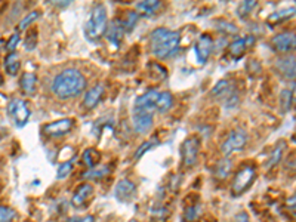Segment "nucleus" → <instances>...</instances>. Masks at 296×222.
Masks as SVG:
<instances>
[{
  "instance_id": "nucleus-39",
  "label": "nucleus",
  "mask_w": 296,
  "mask_h": 222,
  "mask_svg": "<svg viewBox=\"0 0 296 222\" xmlns=\"http://www.w3.org/2000/svg\"><path fill=\"white\" fill-rule=\"evenodd\" d=\"M287 209H289V212L296 218V194L295 196H292V197L287 200Z\"/></svg>"
},
{
  "instance_id": "nucleus-45",
  "label": "nucleus",
  "mask_w": 296,
  "mask_h": 222,
  "mask_svg": "<svg viewBox=\"0 0 296 222\" xmlns=\"http://www.w3.org/2000/svg\"><path fill=\"white\" fill-rule=\"evenodd\" d=\"M3 85V77H2V74H0V86Z\"/></svg>"
},
{
  "instance_id": "nucleus-14",
  "label": "nucleus",
  "mask_w": 296,
  "mask_h": 222,
  "mask_svg": "<svg viewBox=\"0 0 296 222\" xmlns=\"http://www.w3.org/2000/svg\"><path fill=\"white\" fill-rule=\"evenodd\" d=\"M158 95H160V92L156 91V89L142 94V95H140L137 99H135L133 110H144L154 113V111H156V102Z\"/></svg>"
},
{
  "instance_id": "nucleus-30",
  "label": "nucleus",
  "mask_w": 296,
  "mask_h": 222,
  "mask_svg": "<svg viewBox=\"0 0 296 222\" xmlns=\"http://www.w3.org/2000/svg\"><path fill=\"white\" fill-rule=\"evenodd\" d=\"M157 145V140L156 138H153V140H150V141H144V143L141 144L140 147L137 148V151H135V154H133V159L138 160L141 159L144 154H147L151 148H154Z\"/></svg>"
},
{
  "instance_id": "nucleus-4",
  "label": "nucleus",
  "mask_w": 296,
  "mask_h": 222,
  "mask_svg": "<svg viewBox=\"0 0 296 222\" xmlns=\"http://www.w3.org/2000/svg\"><path fill=\"white\" fill-rule=\"evenodd\" d=\"M255 179H256V169L250 164L241 166L234 175L233 182H231V194L240 196L246 192L255 182Z\"/></svg>"
},
{
  "instance_id": "nucleus-24",
  "label": "nucleus",
  "mask_w": 296,
  "mask_h": 222,
  "mask_svg": "<svg viewBox=\"0 0 296 222\" xmlns=\"http://www.w3.org/2000/svg\"><path fill=\"white\" fill-rule=\"evenodd\" d=\"M162 3L158 0H144L137 5V12H140L142 15H153L160 9Z\"/></svg>"
},
{
  "instance_id": "nucleus-42",
  "label": "nucleus",
  "mask_w": 296,
  "mask_h": 222,
  "mask_svg": "<svg viewBox=\"0 0 296 222\" xmlns=\"http://www.w3.org/2000/svg\"><path fill=\"white\" fill-rule=\"evenodd\" d=\"M80 222H95L94 216H86V218H82Z\"/></svg>"
},
{
  "instance_id": "nucleus-29",
  "label": "nucleus",
  "mask_w": 296,
  "mask_h": 222,
  "mask_svg": "<svg viewBox=\"0 0 296 222\" xmlns=\"http://www.w3.org/2000/svg\"><path fill=\"white\" fill-rule=\"evenodd\" d=\"M107 174H109V168L107 166H96L94 169H89L86 174H83V178L85 179H101Z\"/></svg>"
},
{
  "instance_id": "nucleus-3",
  "label": "nucleus",
  "mask_w": 296,
  "mask_h": 222,
  "mask_svg": "<svg viewBox=\"0 0 296 222\" xmlns=\"http://www.w3.org/2000/svg\"><path fill=\"white\" fill-rule=\"evenodd\" d=\"M107 29H109L107 9L104 5L96 3L91 11V15L88 18L86 24H85V36L88 40L95 42L107 33Z\"/></svg>"
},
{
  "instance_id": "nucleus-44",
  "label": "nucleus",
  "mask_w": 296,
  "mask_h": 222,
  "mask_svg": "<svg viewBox=\"0 0 296 222\" xmlns=\"http://www.w3.org/2000/svg\"><path fill=\"white\" fill-rule=\"evenodd\" d=\"M67 222H80V219L78 218H70Z\"/></svg>"
},
{
  "instance_id": "nucleus-6",
  "label": "nucleus",
  "mask_w": 296,
  "mask_h": 222,
  "mask_svg": "<svg viewBox=\"0 0 296 222\" xmlns=\"http://www.w3.org/2000/svg\"><path fill=\"white\" fill-rule=\"evenodd\" d=\"M246 144H248V133L243 129H235L227 136V140L222 143L221 151L225 156H230V154H233L235 151L243 150L246 147Z\"/></svg>"
},
{
  "instance_id": "nucleus-20",
  "label": "nucleus",
  "mask_w": 296,
  "mask_h": 222,
  "mask_svg": "<svg viewBox=\"0 0 296 222\" xmlns=\"http://www.w3.org/2000/svg\"><path fill=\"white\" fill-rule=\"evenodd\" d=\"M36 85H37V77H36V74H34V73H30V71L24 73V74L21 76V79H19L21 91H22L24 94H27V95L34 94V91H36Z\"/></svg>"
},
{
  "instance_id": "nucleus-37",
  "label": "nucleus",
  "mask_w": 296,
  "mask_h": 222,
  "mask_svg": "<svg viewBox=\"0 0 296 222\" xmlns=\"http://www.w3.org/2000/svg\"><path fill=\"white\" fill-rule=\"evenodd\" d=\"M280 104H281V108L286 111L290 108V105H292V92L290 91H283L280 94Z\"/></svg>"
},
{
  "instance_id": "nucleus-1",
  "label": "nucleus",
  "mask_w": 296,
  "mask_h": 222,
  "mask_svg": "<svg viewBox=\"0 0 296 222\" xmlns=\"http://www.w3.org/2000/svg\"><path fill=\"white\" fill-rule=\"evenodd\" d=\"M88 80L76 70V68H65L64 71L58 73L52 80V92L60 99H70L83 94L86 89Z\"/></svg>"
},
{
  "instance_id": "nucleus-16",
  "label": "nucleus",
  "mask_w": 296,
  "mask_h": 222,
  "mask_svg": "<svg viewBox=\"0 0 296 222\" xmlns=\"http://www.w3.org/2000/svg\"><path fill=\"white\" fill-rule=\"evenodd\" d=\"M102 95H104V86H102L101 83H96V85H94V86L85 94L83 105H85L88 110L94 108V107L98 105V102L101 101Z\"/></svg>"
},
{
  "instance_id": "nucleus-25",
  "label": "nucleus",
  "mask_w": 296,
  "mask_h": 222,
  "mask_svg": "<svg viewBox=\"0 0 296 222\" xmlns=\"http://www.w3.org/2000/svg\"><path fill=\"white\" fill-rule=\"evenodd\" d=\"M82 160H83V163H85L89 169H94V168L98 166V163H99V160H101V154H99V151L95 150V148H88V150L83 151Z\"/></svg>"
},
{
  "instance_id": "nucleus-35",
  "label": "nucleus",
  "mask_w": 296,
  "mask_h": 222,
  "mask_svg": "<svg viewBox=\"0 0 296 222\" xmlns=\"http://www.w3.org/2000/svg\"><path fill=\"white\" fill-rule=\"evenodd\" d=\"M16 218V212L14 209L6 206H0V222H12Z\"/></svg>"
},
{
  "instance_id": "nucleus-22",
  "label": "nucleus",
  "mask_w": 296,
  "mask_h": 222,
  "mask_svg": "<svg viewBox=\"0 0 296 222\" xmlns=\"http://www.w3.org/2000/svg\"><path fill=\"white\" fill-rule=\"evenodd\" d=\"M284 148H286V144H284V141H280V143L274 147V150L271 151L270 157H268L266 163H265V169H271V168H274V166H277V164H279V161H280L281 157H283Z\"/></svg>"
},
{
  "instance_id": "nucleus-41",
  "label": "nucleus",
  "mask_w": 296,
  "mask_h": 222,
  "mask_svg": "<svg viewBox=\"0 0 296 222\" xmlns=\"http://www.w3.org/2000/svg\"><path fill=\"white\" fill-rule=\"evenodd\" d=\"M235 222H250L248 213H246V212H240V213H237V215H235Z\"/></svg>"
},
{
  "instance_id": "nucleus-19",
  "label": "nucleus",
  "mask_w": 296,
  "mask_h": 222,
  "mask_svg": "<svg viewBox=\"0 0 296 222\" xmlns=\"http://www.w3.org/2000/svg\"><path fill=\"white\" fill-rule=\"evenodd\" d=\"M234 91V86L233 83L230 81V80H219L218 83L213 86V89H212V92H210V95L213 96V98H218V99H227L228 96L233 94Z\"/></svg>"
},
{
  "instance_id": "nucleus-8",
  "label": "nucleus",
  "mask_w": 296,
  "mask_h": 222,
  "mask_svg": "<svg viewBox=\"0 0 296 222\" xmlns=\"http://www.w3.org/2000/svg\"><path fill=\"white\" fill-rule=\"evenodd\" d=\"M154 113L151 111H144V110H133L132 111V125L133 129L141 133V135H145L148 133L153 125H154V119H153Z\"/></svg>"
},
{
  "instance_id": "nucleus-11",
  "label": "nucleus",
  "mask_w": 296,
  "mask_h": 222,
  "mask_svg": "<svg viewBox=\"0 0 296 222\" xmlns=\"http://www.w3.org/2000/svg\"><path fill=\"white\" fill-rule=\"evenodd\" d=\"M114 199L120 203H129L130 200H133L135 194H137V185L129 181V179H122L117 182V185L114 187Z\"/></svg>"
},
{
  "instance_id": "nucleus-12",
  "label": "nucleus",
  "mask_w": 296,
  "mask_h": 222,
  "mask_svg": "<svg viewBox=\"0 0 296 222\" xmlns=\"http://www.w3.org/2000/svg\"><path fill=\"white\" fill-rule=\"evenodd\" d=\"M212 52H213V40H212V37L209 34H202L197 39L196 45H194V53H196L197 60L200 61V64H204L209 60V57L212 55Z\"/></svg>"
},
{
  "instance_id": "nucleus-21",
  "label": "nucleus",
  "mask_w": 296,
  "mask_h": 222,
  "mask_svg": "<svg viewBox=\"0 0 296 222\" xmlns=\"http://www.w3.org/2000/svg\"><path fill=\"white\" fill-rule=\"evenodd\" d=\"M3 67H5V71H6L9 76H16L18 71H19V67H21L19 57L16 55L15 52H14V53H8L6 58H5Z\"/></svg>"
},
{
  "instance_id": "nucleus-10",
  "label": "nucleus",
  "mask_w": 296,
  "mask_h": 222,
  "mask_svg": "<svg viewBox=\"0 0 296 222\" xmlns=\"http://www.w3.org/2000/svg\"><path fill=\"white\" fill-rule=\"evenodd\" d=\"M74 126V122L73 119H60L57 122H52V123H46L45 126L42 127L43 133L47 136H52V138H58V136H63L67 135L71 129Z\"/></svg>"
},
{
  "instance_id": "nucleus-47",
  "label": "nucleus",
  "mask_w": 296,
  "mask_h": 222,
  "mask_svg": "<svg viewBox=\"0 0 296 222\" xmlns=\"http://www.w3.org/2000/svg\"><path fill=\"white\" fill-rule=\"evenodd\" d=\"M293 141H295V143H296V136H293Z\"/></svg>"
},
{
  "instance_id": "nucleus-9",
  "label": "nucleus",
  "mask_w": 296,
  "mask_h": 222,
  "mask_svg": "<svg viewBox=\"0 0 296 222\" xmlns=\"http://www.w3.org/2000/svg\"><path fill=\"white\" fill-rule=\"evenodd\" d=\"M273 48L276 49L277 52H292L296 49V33L293 32H281L279 34H276L271 40Z\"/></svg>"
},
{
  "instance_id": "nucleus-40",
  "label": "nucleus",
  "mask_w": 296,
  "mask_h": 222,
  "mask_svg": "<svg viewBox=\"0 0 296 222\" xmlns=\"http://www.w3.org/2000/svg\"><path fill=\"white\" fill-rule=\"evenodd\" d=\"M286 168L290 169V171H295L296 172V154L290 156L289 159L286 160Z\"/></svg>"
},
{
  "instance_id": "nucleus-38",
  "label": "nucleus",
  "mask_w": 296,
  "mask_h": 222,
  "mask_svg": "<svg viewBox=\"0 0 296 222\" xmlns=\"http://www.w3.org/2000/svg\"><path fill=\"white\" fill-rule=\"evenodd\" d=\"M18 43H19V33L16 32L15 34H12V36L9 37V40L6 42V50H8V53H14L16 46H18Z\"/></svg>"
},
{
  "instance_id": "nucleus-26",
  "label": "nucleus",
  "mask_w": 296,
  "mask_h": 222,
  "mask_svg": "<svg viewBox=\"0 0 296 222\" xmlns=\"http://www.w3.org/2000/svg\"><path fill=\"white\" fill-rule=\"evenodd\" d=\"M138 18H140V14H138L137 11H126L123 18H122V19L119 18V19H120V22H122L125 32L130 33L133 29H135V25H137V22H138Z\"/></svg>"
},
{
  "instance_id": "nucleus-27",
  "label": "nucleus",
  "mask_w": 296,
  "mask_h": 222,
  "mask_svg": "<svg viewBox=\"0 0 296 222\" xmlns=\"http://www.w3.org/2000/svg\"><path fill=\"white\" fill-rule=\"evenodd\" d=\"M231 168H233V163H231V160L230 159H224L219 161L218 164H217V168H215V176L221 179V181H224V179H227L230 174H231Z\"/></svg>"
},
{
  "instance_id": "nucleus-43",
  "label": "nucleus",
  "mask_w": 296,
  "mask_h": 222,
  "mask_svg": "<svg viewBox=\"0 0 296 222\" xmlns=\"http://www.w3.org/2000/svg\"><path fill=\"white\" fill-rule=\"evenodd\" d=\"M292 101L296 104V83L293 85V89H292Z\"/></svg>"
},
{
  "instance_id": "nucleus-7",
  "label": "nucleus",
  "mask_w": 296,
  "mask_h": 222,
  "mask_svg": "<svg viewBox=\"0 0 296 222\" xmlns=\"http://www.w3.org/2000/svg\"><path fill=\"white\" fill-rule=\"evenodd\" d=\"M200 153V140L196 135L188 136L187 140L182 143L181 147V154H182V161L187 168H191L196 164L197 157Z\"/></svg>"
},
{
  "instance_id": "nucleus-5",
  "label": "nucleus",
  "mask_w": 296,
  "mask_h": 222,
  "mask_svg": "<svg viewBox=\"0 0 296 222\" xmlns=\"http://www.w3.org/2000/svg\"><path fill=\"white\" fill-rule=\"evenodd\" d=\"M8 114L12 117L15 126L24 127L27 125V122L30 120L32 111L29 108L27 101L19 99V98H14V99L9 101V104H8Z\"/></svg>"
},
{
  "instance_id": "nucleus-17",
  "label": "nucleus",
  "mask_w": 296,
  "mask_h": 222,
  "mask_svg": "<svg viewBox=\"0 0 296 222\" xmlns=\"http://www.w3.org/2000/svg\"><path fill=\"white\" fill-rule=\"evenodd\" d=\"M125 33H126L125 29H123V25H122L120 19H119V18H116V19H114V21H113V22L109 25L105 36H107V39H109L113 45L119 46V45L122 43L123 37H125Z\"/></svg>"
},
{
  "instance_id": "nucleus-33",
  "label": "nucleus",
  "mask_w": 296,
  "mask_h": 222,
  "mask_svg": "<svg viewBox=\"0 0 296 222\" xmlns=\"http://www.w3.org/2000/svg\"><path fill=\"white\" fill-rule=\"evenodd\" d=\"M199 215H200V206L197 205H193V206H188L185 210H184V215H182V218H184V221L185 222H194L197 218H199Z\"/></svg>"
},
{
  "instance_id": "nucleus-23",
  "label": "nucleus",
  "mask_w": 296,
  "mask_h": 222,
  "mask_svg": "<svg viewBox=\"0 0 296 222\" xmlns=\"http://www.w3.org/2000/svg\"><path fill=\"white\" fill-rule=\"evenodd\" d=\"M172 105H173V96L171 92H160L156 102V111H158L160 114H165L171 110Z\"/></svg>"
},
{
  "instance_id": "nucleus-18",
  "label": "nucleus",
  "mask_w": 296,
  "mask_h": 222,
  "mask_svg": "<svg viewBox=\"0 0 296 222\" xmlns=\"http://www.w3.org/2000/svg\"><path fill=\"white\" fill-rule=\"evenodd\" d=\"M94 194V187L91 184H80L71 199V203L74 207H82L88 200L89 197Z\"/></svg>"
},
{
  "instance_id": "nucleus-2",
  "label": "nucleus",
  "mask_w": 296,
  "mask_h": 222,
  "mask_svg": "<svg viewBox=\"0 0 296 222\" xmlns=\"http://www.w3.org/2000/svg\"><path fill=\"white\" fill-rule=\"evenodd\" d=\"M179 42H181L179 33L172 32V30L165 29V27L156 29L150 34L151 53L157 58H160V60L172 57L179 48Z\"/></svg>"
},
{
  "instance_id": "nucleus-46",
  "label": "nucleus",
  "mask_w": 296,
  "mask_h": 222,
  "mask_svg": "<svg viewBox=\"0 0 296 222\" xmlns=\"http://www.w3.org/2000/svg\"><path fill=\"white\" fill-rule=\"evenodd\" d=\"M129 222H140V221H137V219H130Z\"/></svg>"
},
{
  "instance_id": "nucleus-31",
  "label": "nucleus",
  "mask_w": 296,
  "mask_h": 222,
  "mask_svg": "<svg viewBox=\"0 0 296 222\" xmlns=\"http://www.w3.org/2000/svg\"><path fill=\"white\" fill-rule=\"evenodd\" d=\"M217 29H218L221 33L228 34V36H231V34L234 36V34H237V33H238L237 27L234 25L233 22L225 21V19H219V21H217Z\"/></svg>"
},
{
  "instance_id": "nucleus-15",
  "label": "nucleus",
  "mask_w": 296,
  "mask_h": 222,
  "mask_svg": "<svg viewBox=\"0 0 296 222\" xmlns=\"http://www.w3.org/2000/svg\"><path fill=\"white\" fill-rule=\"evenodd\" d=\"M255 37L253 36H248V37H240V39H235L234 42H231L228 45V52L233 58H240L246 53V50L255 45Z\"/></svg>"
},
{
  "instance_id": "nucleus-32",
  "label": "nucleus",
  "mask_w": 296,
  "mask_h": 222,
  "mask_svg": "<svg viewBox=\"0 0 296 222\" xmlns=\"http://www.w3.org/2000/svg\"><path fill=\"white\" fill-rule=\"evenodd\" d=\"M40 16V12L39 11H33L30 14H27L24 19H21V22H19V25H18V29H16V32H24L25 29H29V25H32L33 22L37 19Z\"/></svg>"
},
{
  "instance_id": "nucleus-28",
  "label": "nucleus",
  "mask_w": 296,
  "mask_h": 222,
  "mask_svg": "<svg viewBox=\"0 0 296 222\" xmlns=\"http://www.w3.org/2000/svg\"><path fill=\"white\" fill-rule=\"evenodd\" d=\"M295 14H296V8H287V9H283V11H279V12L273 14V15L268 18V21L276 24V22H280V21H284V19H287V18L293 16Z\"/></svg>"
},
{
  "instance_id": "nucleus-34",
  "label": "nucleus",
  "mask_w": 296,
  "mask_h": 222,
  "mask_svg": "<svg viewBox=\"0 0 296 222\" xmlns=\"http://www.w3.org/2000/svg\"><path fill=\"white\" fill-rule=\"evenodd\" d=\"M256 6H258V3H256V2H253V0L243 2V3H240V5H238V8H237V14H238L240 16L249 15L253 9H256Z\"/></svg>"
},
{
  "instance_id": "nucleus-36",
  "label": "nucleus",
  "mask_w": 296,
  "mask_h": 222,
  "mask_svg": "<svg viewBox=\"0 0 296 222\" xmlns=\"http://www.w3.org/2000/svg\"><path fill=\"white\" fill-rule=\"evenodd\" d=\"M71 171H73V163L71 161H65L63 164H60V168H58V179H65L68 175L71 174Z\"/></svg>"
},
{
  "instance_id": "nucleus-13",
  "label": "nucleus",
  "mask_w": 296,
  "mask_h": 222,
  "mask_svg": "<svg viewBox=\"0 0 296 222\" xmlns=\"http://www.w3.org/2000/svg\"><path fill=\"white\" fill-rule=\"evenodd\" d=\"M276 68L284 79L296 80V57L284 55L276 61Z\"/></svg>"
}]
</instances>
